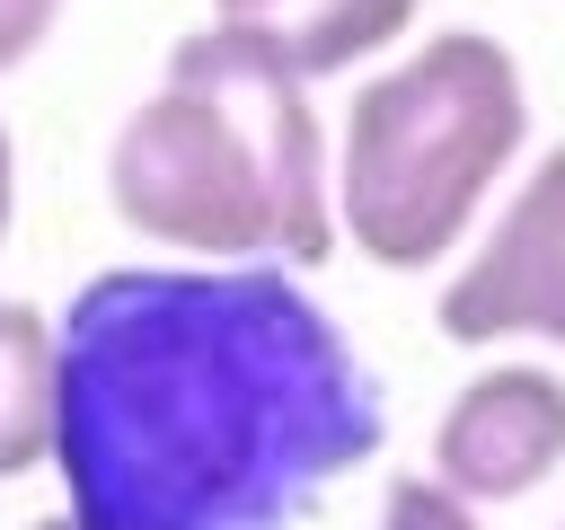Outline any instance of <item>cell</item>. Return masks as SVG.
<instances>
[{
    "instance_id": "6da1fadb",
    "label": "cell",
    "mask_w": 565,
    "mask_h": 530,
    "mask_svg": "<svg viewBox=\"0 0 565 530\" xmlns=\"http://www.w3.org/2000/svg\"><path fill=\"white\" fill-rule=\"evenodd\" d=\"M53 468L79 530H291L388 406L291 265H106L62 309Z\"/></svg>"
},
{
    "instance_id": "7a4b0ae2",
    "label": "cell",
    "mask_w": 565,
    "mask_h": 530,
    "mask_svg": "<svg viewBox=\"0 0 565 530\" xmlns=\"http://www.w3.org/2000/svg\"><path fill=\"white\" fill-rule=\"evenodd\" d=\"M106 194L141 239L230 265H318L335 247V177L309 80L230 18L177 35L159 97L115 124Z\"/></svg>"
},
{
    "instance_id": "3957f363",
    "label": "cell",
    "mask_w": 565,
    "mask_h": 530,
    "mask_svg": "<svg viewBox=\"0 0 565 530\" xmlns=\"http://www.w3.org/2000/svg\"><path fill=\"white\" fill-rule=\"evenodd\" d=\"M521 132H530V88L503 35L441 26L406 44L344 106L335 230H353L371 265H433L468 230Z\"/></svg>"
},
{
    "instance_id": "277c9868",
    "label": "cell",
    "mask_w": 565,
    "mask_h": 530,
    "mask_svg": "<svg viewBox=\"0 0 565 530\" xmlns=\"http://www.w3.org/2000/svg\"><path fill=\"white\" fill-rule=\"evenodd\" d=\"M433 318L450 344H494V336L565 344V141L539 150V168L494 212L486 247L441 283Z\"/></svg>"
},
{
    "instance_id": "5b68a950",
    "label": "cell",
    "mask_w": 565,
    "mask_h": 530,
    "mask_svg": "<svg viewBox=\"0 0 565 530\" xmlns=\"http://www.w3.org/2000/svg\"><path fill=\"white\" fill-rule=\"evenodd\" d=\"M565 459V380L547 362H494L477 371L441 424H433V477H450L477 504L530 495Z\"/></svg>"
},
{
    "instance_id": "8992f818",
    "label": "cell",
    "mask_w": 565,
    "mask_h": 530,
    "mask_svg": "<svg viewBox=\"0 0 565 530\" xmlns=\"http://www.w3.org/2000/svg\"><path fill=\"white\" fill-rule=\"evenodd\" d=\"M212 9L247 35H265L300 80L362 62L371 44L406 35V18H415V0H212Z\"/></svg>"
},
{
    "instance_id": "52a82bcc",
    "label": "cell",
    "mask_w": 565,
    "mask_h": 530,
    "mask_svg": "<svg viewBox=\"0 0 565 530\" xmlns=\"http://www.w3.org/2000/svg\"><path fill=\"white\" fill-rule=\"evenodd\" d=\"M53 371L62 336L35 300H0V477L53 459Z\"/></svg>"
},
{
    "instance_id": "ba28073f",
    "label": "cell",
    "mask_w": 565,
    "mask_h": 530,
    "mask_svg": "<svg viewBox=\"0 0 565 530\" xmlns=\"http://www.w3.org/2000/svg\"><path fill=\"white\" fill-rule=\"evenodd\" d=\"M380 530H486V504L459 495V486L433 477V468H406V477H388V495H380Z\"/></svg>"
},
{
    "instance_id": "9c48e42d",
    "label": "cell",
    "mask_w": 565,
    "mask_h": 530,
    "mask_svg": "<svg viewBox=\"0 0 565 530\" xmlns=\"http://www.w3.org/2000/svg\"><path fill=\"white\" fill-rule=\"evenodd\" d=\"M53 18H62V0H0V71H18L53 35Z\"/></svg>"
},
{
    "instance_id": "30bf717a",
    "label": "cell",
    "mask_w": 565,
    "mask_h": 530,
    "mask_svg": "<svg viewBox=\"0 0 565 530\" xmlns=\"http://www.w3.org/2000/svg\"><path fill=\"white\" fill-rule=\"evenodd\" d=\"M9 203H18V141H9V124H0V230H9Z\"/></svg>"
},
{
    "instance_id": "8fae6325",
    "label": "cell",
    "mask_w": 565,
    "mask_h": 530,
    "mask_svg": "<svg viewBox=\"0 0 565 530\" xmlns=\"http://www.w3.org/2000/svg\"><path fill=\"white\" fill-rule=\"evenodd\" d=\"M26 530H79V521H71V512H44V521H26Z\"/></svg>"
},
{
    "instance_id": "7c38bea8",
    "label": "cell",
    "mask_w": 565,
    "mask_h": 530,
    "mask_svg": "<svg viewBox=\"0 0 565 530\" xmlns=\"http://www.w3.org/2000/svg\"><path fill=\"white\" fill-rule=\"evenodd\" d=\"M556 530H565V521H556Z\"/></svg>"
}]
</instances>
